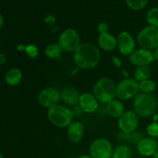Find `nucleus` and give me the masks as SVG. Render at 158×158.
<instances>
[{
    "label": "nucleus",
    "instance_id": "nucleus-1",
    "mask_svg": "<svg viewBox=\"0 0 158 158\" xmlns=\"http://www.w3.org/2000/svg\"><path fill=\"white\" fill-rule=\"evenodd\" d=\"M73 59L79 68L89 69L99 64L101 55L97 46L90 43H82L73 52Z\"/></svg>",
    "mask_w": 158,
    "mask_h": 158
},
{
    "label": "nucleus",
    "instance_id": "nucleus-2",
    "mask_svg": "<svg viewBox=\"0 0 158 158\" xmlns=\"http://www.w3.org/2000/svg\"><path fill=\"white\" fill-rule=\"evenodd\" d=\"M133 106L139 117L147 118L155 114L158 108V100L152 94L139 93L134 97Z\"/></svg>",
    "mask_w": 158,
    "mask_h": 158
},
{
    "label": "nucleus",
    "instance_id": "nucleus-3",
    "mask_svg": "<svg viewBox=\"0 0 158 158\" xmlns=\"http://www.w3.org/2000/svg\"><path fill=\"white\" fill-rule=\"evenodd\" d=\"M117 84L109 77L99 79L93 88V94L98 102L103 104H107L116 98Z\"/></svg>",
    "mask_w": 158,
    "mask_h": 158
},
{
    "label": "nucleus",
    "instance_id": "nucleus-4",
    "mask_svg": "<svg viewBox=\"0 0 158 158\" xmlns=\"http://www.w3.org/2000/svg\"><path fill=\"white\" fill-rule=\"evenodd\" d=\"M47 117L53 126L64 128L67 127L72 123L74 115L72 110L67 106L59 103L48 109Z\"/></svg>",
    "mask_w": 158,
    "mask_h": 158
},
{
    "label": "nucleus",
    "instance_id": "nucleus-5",
    "mask_svg": "<svg viewBox=\"0 0 158 158\" xmlns=\"http://www.w3.org/2000/svg\"><path fill=\"white\" fill-rule=\"evenodd\" d=\"M139 94V83L132 78H124L117 84L116 97L120 100L134 98Z\"/></svg>",
    "mask_w": 158,
    "mask_h": 158
},
{
    "label": "nucleus",
    "instance_id": "nucleus-6",
    "mask_svg": "<svg viewBox=\"0 0 158 158\" xmlns=\"http://www.w3.org/2000/svg\"><path fill=\"white\" fill-rule=\"evenodd\" d=\"M81 43L80 33L70 28L63 30L58 39V44L65 52H73Z\"/></svg>",
    "mask_w": 158,
    "mask_h": 158
},
{
    "label": "nucleus",
    "instance_id": "nucleus-7",
    "mask_svg": "<svg viewBox=\"0 0 158 158\" xmlns=\"http://www.w3.org/2000/svg\"><path fill=\"white\" fill-rule=\"evenodd\" d=\"M137 42L143 49L154 50L158 47V29L151 26L144 27L137 35Z\"/></svg>",
    "mask_w": 158,
    "mask_h": 158
},
{
    "label": "nucleus",
    "instance_id": "nucleus-8",
    "mask_svg": "<svg viewBox=\"0 0 158 158\" xmlns=\"http://www.w3.org/2000/svg\"><path fill=\"white\" fill-rule=\"evenodd\" d=\"M114 148L106 138L94 140L89 146V156L92 158H112Z\"/></svg>",
    "mask_w": 158,
    "mask_h": 158
},
{
    "label": "nucleus",
    "instance_id": "nucleus-9",
    "mask_svg": "<svg viewBox=\"0 0 158 158\" xmlns=\"http://www.w3.org/2000/svg\"><path fill=\"white\" fill-rule=\"evenodd\" d=\"M61 100V92L56 88L49 86L42 89L38 96V101L40 106L49 109L59 104Z\"/></svg>",
    "mask_w": 158,
    "mask_h": 158
},
{
    "label": "nucleus",
    "instance_id": "nucleus-10",
    "mask_svg": "<svg viewBox=\"0 0 158 158\" xmlns=\"http://www.w3.org/2000/svg\"><path fill=\"white\" fill-rule=\"evenodd\" d=\"M139 125V117L134 110H126L120 118H118V127L124 134L135 132Z\"/></svg>",
    "mask_w": 158,
    "mask_h": 158
},
{
    "label": "nucleus",
    "instance_id": "nucleus-11",
    "mask_svg": "<svg viewBox=\"0 0 158 158\" xmlns=\"http://www.w3.org/2000/svg\"><path fill=\"white\" fill-rule=\"evenodd\" d=\"M117 47L122 55L129 56L136 49L135 40L131 33L123 31L117 38Z\"/></svg>",
    "mask_w": 158,
    "mask_h": 158
},
{
    "label": "nucleus",
    "instance_id": "nucleus-12",
    "mask_svg": "<svg viewBox=\"0 0 158 158\" xmlns=\"http://www.w3.org/2000/svg\"><path fill=\"white\" fill-rule=\"evenodd\" d=\"M129 61L134 66H149L150 64L154 61V53L151 50L149 49H136L131 55L128 56Z\"/></svg>",
    "mask_w": 158,
    "mask_h": 158
},
{
    "label": "nucleus",
    "instance_id": "nucleus-13",
    "mask_svg": "<svg viewBox=\"0 0 158 158\" xmlns=\"http://www.w3.org/2000/svg\"><path fill=\"white\" fill-rule=\"evenodd\" d=\"M137 151L142 157H152L158 151L157 141L150 137H143L137 143Z\"/></svg>",
    "mask_w": 158,
    "mask_h": 158
},
{
    "label": "nucleus",
    "instance_id": "nucleus-14",
    "mask_svg": "<svg viewBox=\"0 0 158 158\" xmlns=\"http://www.w3.org/2000/svg\"><path fill=\"white\" fill-rule=\"evenodd\" d=\"M98 100L93 94L84 93L80 95L79 106L81 108L83 112L86 114H94L98 110Z\"/></svg>",
    "mask_w": 158,
    "mask_h": 158
},
{
    "label": "nucleus",
    "instance_id": "nucleus-15",
    "mask_svg": "<svg viewBox=\"0 0 158 158\" xmlns=\"http://www.w3.org/2000/svg\"><path fill=\"white\" fill-rule=\"evenodd\" d=\"M81 94L73 86H66L61 91V100L67 106H77L79 105Z\"/></svg>",
    "mask_w": 158,
    "mask_h": 158
},
{
    "label": "nucleus",
    "instance_id": "nucleus-16",
    "mask_svg": "<svg viewBox=\"0 0 158 158\" xmlns=\"http://www.w3.org/2000/svg\"><path fill=\"white\" fill-rule=\"evenodd\" d=\"M84 125L80 121H73L67 127V137L72 143H80L84 134Z\"/></svg>",
    "mask_w": 158,
    "mask_h": 158
},
{
    "label": "nucleus",
    "instance_id": "nucleus-17",
    "mask_svg": "<svg viewBox=\"0 0 158 158\" xmlns=\"http://www.w3.org/2000/svg\"><path fill=\"white\" fill-rule=\"evenodd\" d=\"M98 44L103 50L112 52L117 48V38L110 32L101 34L98 37Z\"/></svg>",
    "mask_w": 158,
    "mask_h": 158
},
{
    "label": "nucleus",
    "instance_id": "nucleus-18",
    "mask_svg": "<svg viewBox=\"0 0 158 158\" xmlns=\"http://www.w3.org/2000/svg\"><path fill=\"white\" fill-rule=\"evenodd\" d=\"M106 110L109 116L113 118H120L122 114L125 112V108L123 103L120 100H113L106 104Z\"/></svg>",
    "mask_w": 158,
    "mask_h": 158
},
{
    "label": "nucleus",
    "instance_id": "nucleus-19",
    "mask_svg": "<svg viewBox=\"0 0 158 158\" xmlns=\"http://www.w3.org/2000/svg\"><path fill=\"white\" fill-rule=\"evenodd\" d=\"M23 80V73L18 68H11L6 72L5 80L9 86H15L19 84Z\"/></svg>",
    "mask_w": 158,
    "mask_h": 158
},
{
    "label": "nucleus",
    "instance_id": "nucleus-20",
    "mask_svg": "<svg viewBox=\"0 0 158 158\" xmlns=\"http://www.w3.org/2000/svg\"><path fill=\"white\" fill-rule=\"evenodd\" d=\"M132 154V150L129 146L121 144L114 149L112 158H131Z\"/></svg>",
    "mask_w": 158,
    "mask_h": 158
},
{
    "label": "nucleus",
    "instance_id": "nucleus-21",
    "mask_svg": "<svg viewBox=\"0 0 158 158\" xmlns=\"http://www.w3.org/2000/svg\"><path fill=\"white\" fill-rule=\"evenodd\" d=\"M151 76V69L149 66H138L134 72V79L138 83L150 79Z\"/></svg>",
    "mask_w": 158,
    "mask_h": 158
},
{
    "label": "nucleus",
    "instance_id": "nucleus-22",
    "mask_svg": "<svg viewBox=\"0 0 158 158\" xmlns=\"http://www.w3.org/2000/svg\"><path fill=\"white\" fill-rule=\"evenodd\" d=\"M63 49H61L60 45L57 43H51L49 46H46L45 49V54L47 57L51 59L60 58L61 56Z\"/></svg>",
    "mask_w": 158,
    "mask_h": 158
},
{
    "label": "nucleus",
    "instance_id": "nucleus-23",
    "mask_svg": "<svg viewBox=\"0 0 158 158\" xmlns=\"http://www.w3.org/2000/svg\"><path fill=\"white\" fill-rule=\"evenodd\" d=\"M157 88V84L154 80L148 79L139 83V91L143 94H153Z\"/></svg>",
    "mask_w": 158,
    "mask_h": 158
},
{
    "label": "nucleus",
    "instance_id": "nucleus-24",
    "mask_svg": "<svg viewBox=\"0 0 158 158\" xmlns=\"http://www.w3.org/2000/svg\"><path fill=\"white\" fill-rule=\"evenodd\" d=\"M147 21L149 26L158 29V8H152L147 14Z\"/></svg>",
    "mask_w": 158,
    "mask_h": 158
},
{
    "label": "nucleus",
    "instance_id": "nucleus-25",
    "mask_svg": "<svg viewBox=\"0 0 158 158\" xmlns=\"http://www.w3.org/2000/svg\"><path fill=\"white\" fill-rule=\"evenodd\" d=\"M149 0H126V3L129 8L135 11L144 9Z\"/></svg>",
    "mask_w": 158,
    "mask_h": 158
},
{
    "label": "nucleus",
    "instance_id": "nucleus-26",
    "mask_svg": "<svg viewBox=\"0 0 158 158\" xmlns=\"http://www.w3.org/2000/svg\"><path fill=\"white\" fill-rule=\"evenodd\" d=\"M25 52L29 58L35 59L38 57L39 54H40V50L35 45L28 44L27 46H26Z\"/></svg>",
    "mask_w": 158,
    "mask_h": 158
},
{
    "label": "nucleus",
    "instance_id": "nucleus-27",
    "mask_svg": "<svg viewBox=\"0 0 158 158\" xmlns=\"http://www.w3.org/2000/svg\"><path fill=\"white\" fill-rule=\"evenodd\" d=\"M147 133L148 136L151 138L158 139V123L157 122H153L150 123L147 127Z\"/></svg>",
    "mask_w": 158,
    "mask_h": 158
},
{
    "label": "nucleus",
    "instance_id": "nucleus-28",
    "mask_svg": "<svg viewBox=\"0 0 158 158\" xmlns=\"http://www.w3.org/2000/svg\"><path fill=\"white\" fill-rule=\"evenodd\" d=\"M124 135L126 136L127 139L128 140H130L131 143H136V144H137V143H138V142L140 141V140L143 137V134H142L141 133L137 132V131L132 133V134H124Z\"/></svg>",
    "mask_w": 158,
    "mask_h": 158
},
{
    "label": "nucleus",
    "instance_id": "nucleus-29",
    "mask_svg": "<svg viewBox=\"0 0 158 158\" xmlns=\"http://www.w3.org/2000/svg\"><path fill=\"white\" fill-rule=\"evenodd\" d=\"M97 32L100 33V35L101 34H105V33H108L109 32V25L107 24L105 22H101V23H99L97 25Z\"/></svg>",
    "mask_w": 158,
    "mask_h": 158
},
{
    "label": "nucleus",
    "instance_id": "nucleus-30",
    "mask_svg": "<svg viewBox=\"0 0 158 158\" xmlns=\"http://www.w3.org/2000/svg\"><path fill=\"white\" fill-rule=\"evenodd\" d=\"M112 62L114 63V66L117 68H121L123 63H122V60H120V57L117 56H112Z\"/></svg>",
    "mask_w": 158,
    "mask_h": 158
},
{
    "label": "nucleus",
    "instance_id": "nucleus-31",
    "mask_svg": "<svg viewBox=\"0 0 158 158\" xmlns=\"http://www.w3.org/2000/svg\"><path fill=\"white\" fill-rule=\"evenodd\" d=\"M16 49L18 51H25L26 49V46H24L23 44H19L16 46Z\"/></svg>",
    "mask_w": 158,
    "mask_h": 158
},
{
    "label": "nucleus",
    "instance_id": "nucleus-32",
    "mask_svg": "<svg viewBox=\"0 0 158 158\" xmlns=\"http://www.w3.org/2000/svg\"><path fill=\"white\" fill-rule=\"evenodd\" d=\"M153 53H154V60H156V61L158 62V47L156 48V49H154V52H153Z\"/></svg>",
    "mask_w": 158,
    "mask_h": 158
},
{
    "label": "nucleus",
    "instance_id": "nucleus-33",
    "mask_svg": "<svg viewBox=\"0 0 158 158\" xmlns=\"http://www.w3.org/2000/svg\"><path fill=\"white\" fill-rule=\"evenodd\" d=\"M6 62V56H5L4 54H0V63L3 64Z\"/></svg>",
    "mask_w": 158,
    "mask_h": 158
},
{
    "label": "nucleus",
    "instance_id": "nucleus-34",
    "mask_svg": "<svg viewBox=\"0 0 158 158\" xmlns=\"http://www.w3.org/2000/svg\"><path fill=\"white\" fill-rule=\"evenodd\" d=\"M3 25H4V19H3V17L2 15L0 14V29L2 28Z\"/></svg>",
    "mask_w": 158,
    "mask_h": 158
},
{
    "label": "nucleus",
    "instance_id": "nucleus-35",
    "mask_svg": "<svg viewBox=\"0 0 158 158\" xmlns=\"http://www.w3.org/2000/svg\"><path fill=\"white\" fill-rule=\"evenodd\" d=\"M122 73H123V75H124L125 78H129V75H128L127 72L126 70H124V69H123V70H122Z\"/></svg>",
    "mask_w": 158,
    "mask_h": 158
},
{
    "label": "nucleus",
    "instance_id": "nucleus-36",
    "mask_svg": "<svg viewBox=\"0 0 158 158\" xmlns=\"http://www.w3.org/2000/svg\"><path fill=\"white\" fill-rule=\"evenodd\" d=\"M78 158H92L90 156H87V155H83V156H80V157Z\"/></svg>",
    "mask_w": 158,
    "mask_h": 158
},
{
    "label": "nucleus",
    "instance_id": "nucleus-37",
    "mask_svg": "<svg viewBox=\"0 0 158 158\" xmlns=\"http://www.w3.org/2000/svg\"><path fill=\"white\" fill-rule=\"evenodd\" d=\"M152 158H158V151L152 156Z\"/></svg>",
    "mask_w": 158,
    "mask_h": 158
},
{
    "label": "nucleus",
    "instance_id": "nucleus-38",
    "mask_svg": "<svg viewBox=\"0 0 158 158\" xmlns=\"http://www.w3.org/2000/svg\"><path fill=\"white\" fill-rule=\"evenodd\" d=\"M0 158H3V154L0 152Z\"/></svg>",
    "mask_w": 158,
    "mask_h": 158
},
{
    "label": "nucleus",
    "instance_id": "nucleus-39",
    "mask_svg": "<svg viewBox=\"0 0 158 158\" xmlns=\"http://www.w3.org/2000/svg\"><path fill=\"white\" fill-rule=\"evenodd\" d=\"M157 145H158V141H157Z\"/></svg>",
    "mask_w": 158,
    "mask_h": 158
}]
</instances>
